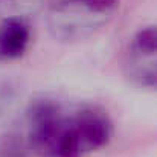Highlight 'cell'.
<instances>
[{"instance_id": "cell-2", "label": "cell", "mask_w": 157, "mask_h": 157, "mask_svg": "<svg viewBox=\"0 0 157 157\" xmlns=\"http://www.w3.org/2000/svg\"><path fill=\"white\" fill-rule=\"evenodd\" d=\"M119 0H46L49 31L56 40L81 41L111 20Z\"/></svg>"}, {"instance_id": "cell-1", "label": "cell", "mask_w": 157, "mask_h": 157, "mask_svg": "<svg viewBox=\"0 0 157 157\" xmlns=\"http://www.w3.org/2000/svg\"><path fill=\"white\" fill-rule=\"evenodd\" d=\"M111 130L108 114L96 105L43 98L28 111L29 145L41 157H86L108 144Z\"/></svg>"}, {"instance_id": "cell-3", "label": "cell", "mask_w": 157, "mask_h": 157, "mask_svg": "<svg viewBox=\"0 0 157 157\" xmlns=\"http://www.w3.org/2000/svg\"><path fill=\"white\" fill-rule=\"evenodd\" d=\"M127 78L142 89L157 90V25L140 29L124 56Z\"/></svg>"}, {"instance_id": "cell-4", "label": "cell", "mask_w": 157, "mask_h": 157, "mask_svg": "<svg viewBox=\"0 0 157 157\" xmlns=\"http://www.w3.org/2000/svg\"><path fill=\"white\" fill-rule=\"evenodd\" d=\"M31 40V20L14 18L0 25V58H17Z\"/></svg>"}, {"instance_id": "cell-5", "label": "cell", "mask_w": 157, "mask_h": 157, "mask_svg": "<svg viewBox=\"0 0 157 157\" xmlns=\"http://www.w3.org/2000/svg\"><path fill=\"white\" fill-rule=\"evenodd\" d=\"M44 5L46 0H0V25L14 18L31 20Z\"/></svg>"}]
</instances>
